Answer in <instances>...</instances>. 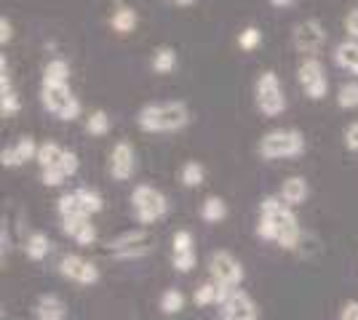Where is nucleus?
Masks as SVG:
<instances>
[{
    "mask_svg": "<svg viewBox=\"0 0 358 320\" xmlns=\"http://www.w3.org/2000/svg\"><path fill=\"white\" fill-rule=\"evenodd\" d=\"M257 238L265 243L281 245L284 251H297L302 243V227L292 206H286L281 195H268L259 203Z\"/></svg>",
    "mask_w": 358,
    "mask_h": 320,
    "instance_id": "obj_1",
    "label": "nucleus"
},
{
    "mask_svg": "<svg viewBox=\"0 0 358 320\" xmlns=\"http://www.w3.org/2000/svg\"><path fill=\"white\" fill-rule=\"evenodd\" d=\"M190 123V109L185 102H152L136 112V125L148 134H171Z\"/></svg>",
    "mask_w": 358,
    "mask_h": 320,
    "instance_id": "obj_2",
    "label": "nucleus"
},
{
    "mask_svg": "<svg viewBox=\"0 0 358 320\" xmlns=\"http://www.w3.org/2000/svg\"><path fill=\"white\" fill-rule=\"evenodd\" d=\"M305 153V137L297 128H275L259 139V155L262 160H286Z\"/></svg>",
    "mask_w": 358,
    "mask_h": 320,
    "instance_id": "obj_3",
    "label": "nucleus"
},
{
    "mask_svg": "<svg viewBox=\"0 0 358 320\" xmlns=\"http://www.w3.org/2000/svg\"><path fill=\"white\" fill-rule=\"evenodd\" d=\"M131 208H134L136 222L142 227H150L155 222H161L166 213H169V200L166 195L152 187V184H136L134 192H131Z\"/></svg>",
    "mask_w": 358,
    "mask_h": 320,
    "instance_id": "obj_4",
    "label": "nucleus"
},
{
    "mask_svg": "<svg viewBox=\"0 0 358 320\" xmlns=\"http://www.w3.org/2000/svg\"><path fill=\"white\" fill-rule=\"evenodd\" d=\"M152 248H155V238H152V232H150L148 227H139V229H129V232L118 235L115 241H110L107 254L118 261H131V259H142V257H148Z\"/></svg>",
    "mask_w": 358,
    "mask_h": 320,
    "instance_id": "obj_5",
    "label": "nucleus"
},
{
    "mask_svg": "<svg viewBox=\"0 0 358 320\" xmlns=\"http://www.w3.org/2000/svg\"><path fill=\"white\" fill-rule=\"evenodd\" d=\"M254 99H257V109L265 118H275L286 109V96L281 89V80L273 70L259 73L257 83H254Z\"/></svg>",
    "mask_w": 358,
    "mask_h": 320,
    "instance_id": "obj_6",
    "label": "nucleus"
},
{
    "mask_svg": "<svg viewBox=\"0 0 358 320\" xmlns=\"http://www.w3.org/2000/svg\"><path fill=\"white\" fill-rule=\"evenodd\" d=\"M41 102L59 121L73 123L80 118V99L70 91V86H41Z\"/></svg>",
    "mask_w": 358,
    "mask_h": 320,
    "instance_id": "obj_7",
    "label": "nucleus"
},
{
    "mask_svg": "<svg viewBox=\"0 0 358 320\" xmlns=\"http://www.w3.org/2000/svg\"><path fill=\"white\" fill-rule=\"evenodd\" d=\"M59 275L70 283H78V286H96L99 283V267L94 261L83 259L80 254H64L59 259Z\"/></svg>",
    "mask_w": 358,
    "mask_h": 320,
    "instance_id": "obj_8",
    "label": "nucleus"
},
{
    "mask_svg": "<svg viewBox=\"0 0 358 320\" xmlns=\"http://www.w3.org/2000/svg\"><path fill=\"white\" fill-rule=\"evenodd\" d=\"M209 275L220 286H233L238 289L243 283V264H241L230 251H214L209 257Z\"/></svg>",
    "mask_w": 358,
    "mask_h": 320,
    "instance_id": "obj_9",
    "label": "nucleus"
},
{
    "mask_svg": "<svg viewBox=\"0 0 358 320\" xmlns=\"http://www.w3.org/2000/svg\"><path fill=\"white\" fill-rule=\"evenodd\" d=\"M297 77H299V86L305 89V96L308 99H324L329 91V80H327V73H324V64L321 59H315V56H308V59H302V64L297 67Z\"/></svg>",
    "mask_w": 358,
    "mask_h": 320,
    "instance_id": "obj_10",
    "label": "nucleus"
},
{
    "mask_svg": "<svg viewBox=\"0 0 358 320\" xmlns=\"http://www.w3.org/2000/svg\"><path fill=\"white\" fill-rule=\"evenodd\" d=\"M327 40V30L318 19H305L292 30V43L299 54H318Z\"/></svg>",
    "mask_w": 358,
    "mask_h": 320,
    "instance_id": "obj_11",
    "label": "nucleus"
},
{
    "mask_svg": "<svg viewBox=\"0 0 358 320\" xmlns=\"http://www.w3.org/2000/svg\"><path fill=\"white\" fill-rule=\"evenodd\" d=\"M220 320H259V307L252 299V294L236 289L233 296L220 307Z\"/></svg>",
    "mask_w": 358,
    "mask_h": 320,
    "instance_id": "obj_12",
    "label": "nucleus"
},
{
    "mask_svg": "<svg viewBox=\"0 0 358 320\" xmlns=\"http://www.w3.org/2000/svg\"><path fill=\"white\" fill-rule=\"evenodd\" d=\"M134 171H136L134 147L126 139H120L118 144L113 147V153H110V176L115 182H129L134 176Z\"/></svg>",
    "mask_w": 358,
    "mask_h": 320,
    "instance_id": "obj_13",
    "label": "nucleus"
},
{
    "mask_svg": "<svg viewBox=\"0 0 358 320\" xmlns=\"http://www.w3.org/2000/svg\"><path fill=\"white\" fill-rule=\"evenodd\" d=\"M62 229L64 235H70L75 243L89 248L96 241V227L91 224V216H83V219H62Z\"/></svg>",
    "mask_w": 358,
    "mask_h": 320,
    "instance_id": "obj_14",
    "label": "nucleus"
},
{
    "mask_svg": "<svg viewBox=\"0 0 358 320\" xmlns=\"http://www.w3.org/2000/svg\"><path fill=\"white\" fill-rule=\"evenodd\" d=\"M281 200H284L286 206H302L305 200H308V195H310V187H308V179L305 176H289V179H284V184H281Z\"/></svg>",
    "mask_w": 358,
    "mask_h": 320,
    "instance_id": "obj_15",
    "label": "nucleus"
},
{
    "mask_svg": "<svg viewBox=\"0 0 358 320\" xmlns=\"http://www.w3.org/2000/svg\"><path fill=\"white\" fill-rule=\"evenodd\" d=\"M35 320H67V305L57 294H43L35 305Z\"/></svg>",
    "mask_w": 358,
    "mask_h": 320,
    "instance_id": "obj_16",
    "label": "nucleus"
},
{
    "mask_svg": "<svg viewBox=\"0 0 358 320\" xmlns=\"http://www.w3.org/2000/svg\"><path fill=\"white\" fill-rule=\"evenodd\" d=\"M43 86H70V64L64 59H51L43 70Z\"/></svg>",
    "mask_w": 358,
    "mask_h": 320,
    "instance_id": "obj_17",
    "label": "nucleus"
},
{
    "mask_svg": "<svg viewBox=\"0 0 358 320\" xmlns=\"http://www.w3.org/2000/svg\"><path fill=\"white\" fill-rule=\"evenodd\" d=\"M24 254L30 261H43L48 254H51V241L45 232H32L24 243Z\"/></svg>",
    "mask_w": 358,
    "mask_h": 320,
    "instance_id": "obj_18",
    "label": "nucleus"
},
{
    "mask_svg": "<svg viewBox=\"0 0 358 320\" xmlns=\"http://www.w3.org/2000/svg\"><path fill=\"white\" fill-rule=\"evenodd\" d=\"M224 216H227V203L217 195H209V198L201 203V219L206 224H220Z\"/></svg>",
    "mask_w": 358,
    "mask_h": 320,
    "instance_id": "obj_19",
    "label": "nucleus"
},
{
    "mask_svg": "<svg viewBox=\"0 0 358 320\" xmlns=\"http://www.w3.org/2000/svg\"><path fill=\"white\" fill-rule=\"evenodd\" d=\"M334 61L343 67V70H350L358 75V43L356 40H345L334 48Z\"/></svg>",
    "mask_w": 358,
    "mask_h": 320,
    "instance_id": "obj_20",
    "label": "nucleus"
},
{
    "mask_svg": "<svg viewBox=\"0 0 358 320\" xmlns=\"http://www.w3.org/2000/svg\"><path fill=\"white\" fill-rule=\"evenodd\" d=\"M174 67H177V51L171 46H158L152 51V70H155L158 75L174 73Z\"/></svg>",
    "mask_w": 358,
    "mask_h": 320,
    "instance_id": "obj_21",
    "label": "nucleus"
},
{
    "mask_svg": "<svg viewBox=\"0 0 358 320\" xmlns=\"http://www.w3.org/2000/svg\"><path fill=\"white\" fill-rule=\"evenodd\" d=\"M136 22H139V16H136L134 8H129V6H120L118 11L113 14V19H110V27L118 32V35H129V32H134Z\"/></svg>",
    "mask_w": 358,
    "mask_h": 320,
    "instance_id": "obj_22",
    "label": "nucleus"
},
{
    "mask_svg": "<svg viewBox=\"0 0 358 320\" xmlns=\"http://www.w3.org/2000/svg\"><path fill=\"white\" fill-rule=\"evenodd\" d=\"M62 155H64V147L62 144H57V142H43L41 147H38V166H41V171H45V168H54L62 163Z\"/></svg>",
    "mask_w": 358,
    "mask_h": 320,
    "instance_id": "obj_23",
    "label": "nucleus"
},
{
    "mask_svg": "<svg viewBox=\"0 0 358 320\" xmlns=\"http://www.w3.org/2000/svg\"><path fill=\"white\" fill-rule=\"evenodd\" d=\"M57 211H59L62 219H83V216H89L75 192H64V195L57 200Z\"/></svg>",
    "mask_w": 358,
    "mask_h": 320,
    "instance_id": "obj_24",
    "label": "nucleus"
},
{
    "mask_svg": "<svg viewBox=\"0 0 358 320\" xmlns=\"http://www.w3.org/2000/svg\"><path fill=\"white\" fill-rule=\"evenodd\" d=\"M185 294L179 289H166L164 294H161V302H158V307H161V312L164 315H179L182 310H185Z\"/></svg>",
    "mask_w": 358,
    "mask_h": 320,
    "instance_id": "obj_25",
    "label": "nucleus"
},
{
    "mask_svg": "<svg viewBox=\"0 0 358 320\" xmlns=\"http://www.w3.org/2000/svg\"><path fill=\"white\" fill-rule=\"evenodd\" d=\"M179 179H182V184H185L187 190H195V187L203 184L206 171H203V166H201L198 160H187V163L182 166V171H179Z\"/></svg>",
    "mask_w": 358,
    "mask_h": 320,
    "instance_id": "obj_26",
    "label": "nucleus"
},
{
    "mask_svg": "<svg viewBox=\"0 0 358 320\" xmlns=\"http://www.w3.org/2000/svg\"><path fill=\"white\" fill-rule=\"evenodd\" d=\"M75 195H78L80 206L86 208L89 216H94V213H99L102 208H105V198H102L96 190H91V187H78V190H75Z\"/></svg>",
    "mask_w": 358,
    "mask_h": 320,
    "instance_id": "obj_27",
    "label": "nucleus"
},
{
    "mask_svg": "<svg viewBox=\"0 0 358 320\" xmlns=\"http://www.w3.org/2000/svg\"><path fill=\"white\" fill-rule=\"evenodd\" d=\"M193 302L198 307H211L220 302V283H214V280H206V283H201L193 294Z\"/></svg>",
    "mask_w": 358,
    "mask_h": 320,
    "instance_id": "obj_28",
    "label": "nucleus"
},
{
    "mask_svg": "<svg viewBox=\"0 0 358 320\" xmlns=\"http://www.w3.org/2000/svg\"><path fill=\"white\" fill-rule=\"evenodd\" d=\"M107 131H110V115L105 109H94L86 118V134L89 137H105Z\"/></svg>",
    "mask_w": 358,
    "mask_h": 320,
    "instance_id": "obj_29",
    "label": "nucleus"
},
{
    "mask_svg": "<svg viewBox=\"0 0 358 320\" xmlns=\"http://www.w3.org/2000/svg\"><path fill=\"white\" fill-rule=\"evenodd\" d=\"M337 107L340 109H356L358 107V80H348L337 91Z\"/></svg>",
    "mask_w": 358,
    "mask_h": 320,
    "instance_id": "obj_30",
    "label": "nucleus"
},
{
    "mask_svg": "<svg viewBox=\"0 0 358 320\" xmlns=\"http://www.w3.org/2000/svg\"><path fill=\"white\" fill-rule=\"evenodd\" d=\"M190 251H195L193 232H190V229H177L174 238H171V257H177V254H190Z\"/></svg>",
    "mask_w": 358,
    "mask_h": 320,
    "instance_id": "obj_31",
    "label": "nucleus"
},
{
    "mask_svg": "<svg viewBox=\"0 0 358 320\" xmlns=\"http://www.w3.org/2000/svg\"><path fill=\"white\" fill-rule=\"evenodd\" d=\"M38 147H41V144H35V139L32 137H22L14 144V150H16V155H19V160H22V163L35 160V158H38Z\"/></svg>",
    "mask_w": 358,
    "mask_h": 320,
    "instance_id": "obj_32",
    "label": "nucleus"
},
{
    "mask_svg": "<svg viewBox=\"0 0 358 320\" xmlns=\"http://www.w3.org/2000/svg\"><path fill=\"white\" fill-rule=\"evenodd\" d=\"M19 109H22V99H19V93H16V91L3 93V96H0V115H3V118L16 115Z\"/></svg>",
    "mask_w": 358,
    "mask_h": 320,
    "instance_id": "obj_33",
    "label": "nucleus"
},
{
    "mask_svg": "<svg viewBox=\"0 0 358 320\" xmlns=\"http://www.w3.org/2000/svg\"><path fill=\"white\" fill-rule=\"evenodd\" d=\"M262 43V32L257 30V27H246V30L238 35V46L243 51H254V48Z\"/></svg>",
    "mask_w": 358,
    "mask_h": 320,
    "instance_id": "obj_34",
    "label": "nucleus"
},
{
    "mask_svg": "<svg viewBox=\"0 0 358 320\" xmlns=\"http://www.w3.org/2000/svg\"><path fill=\"white\" fill-rule=\"evenodd\" d=\"M171 264H174V270L182 275L193 273L195 264H198V257H195V251H190V254H177V257H171Z\"/></svg>",
    "mask_w": 358,
    "mask_h": 320,
    "instance_id": "obj_35",
    "label": "nucleus"
},
{
    "mask_svg": "<svg viewBox=\"0 0 358 320\" xmlns=\"http://www.w3.org/2000/svg\"><path fill=\"white\" fill-rule=\"evenodd\" d=\"M64 179H67V174L62 171V166H54V168H45V171H41V182H43L45 187H62V184H64Z\"/></svg>",
    "mask_w": 358,
    "mask_h": 320,
    "instance_id": "obj_36",
    "label": "nucleus"
},
{
    "mask_svg": "<svg viewBox=\"0 0 358 320\" xmlns=\"http://www.w3.org/2000/svg\"><path fill=\"white\" fill-rule=\"evenodd\" d=\"M59 166H62V171L67 174V179H70V176H75V174H78V168H80V160H78V155H75L73 150H64Z\"/></svg>",
    "mask_w": 358,
    "mask_h": 320,
    "instance_id": "obj_37",
    "label": "nucleus"
},
{
    "mask_svg": "<svg viewBox=\"0 0 358 320\" xmlns=\"http://www.w3.org/2000/svg\"><path fill=\"white\" fill-rule=\"evenodd\" d=\"M345 147L350 153H358V121H353L345 128Z\"/></svg>",
    "mask_w": 358,
    "mask_h": 320,
    "instance_id": "obj_38",
    "label": "nucleus"
},
{
    "mask_svg": "<svg viewBox=\"0 0 358 320\" xmlns=\"http://www.w3.org/2000/svg\"><path fill=\"white\" fill-rule=\"evenodd\" d=\"M0 163H3V168H19L22 166V160H19V155H16L14 147H6V150L0 153Z\"/></svg>",
    "mask_w": 358,
    "mask_h": 320,
    "instance_id": "obj_39",
    "label": "nucleus"
},
{
    "mask_svg": "<svg viewBox=\"0 0 358 320\" xmlns=\"http://www.w3.org/2000/svg\"><path fill=\"white\" fill-rule=\"evenodd\" d=\"M11 38H14V24H11V19L0 16V43L6 46V43H8Z\"/></svg>",
    "mask_w": 358,
    "mask_h": 320,
    "instance_id": "obj_40",
    "label": "nucleus"
},
{
    "mask_svg": "<svg viewBox=\"0 0 358 320\" xmlns=\"http://www.w3.org/2000/svg\"><path fill=\"white\" fill-rule=\"evenodd\" d=\"M340 320H358V299L345 302L343 310H340Z\"/></svg>",
    "mask_w": 358,
    "mask_h": 320,
    "instance_id": "obj_41",
    "label": "nucleus"
},
{
    "mask_svg": "<svg viewBox=\"0 0 358 320\" xmlns=\"http://www.w3.org/2000/svg\"><path fill=\"white\" fill-rule=\"evenodd\" d=\"M345 30H348V35H350V38H356V40H358V8L348 14V19H345Z\"/></svg>",
    "mask_w": 358,
    "mask_h": 320,
    "instance_id": "obj_42",
    "label": "nucleus"
},
{
    "mask_svg": "<svg viewBox=\"0 0 358 320\" xmlns=\"http://www.w3.org/2000/svg\"><path fill=\"white\" fill-rule=\"evenodd\" d=\"M270 3H273L275 8H289V6L294 3V0H270Z\"/></svg>",
    "mask_w": 358,
    "mask_h": 320,
    "instance_id": "obj_43",
    "label": "nucleus"
},
{
    "mask_svg": "<svg viewBox=\"0 0 358 320\" xmlns=\"http://www.w3.org/2000/svg\"><path fill=\"white\" fill-rule=\"evenodd\" d=\"M171 3H177V6H190L193 0H171Z\"/></svg>",
    "mask_w": 358,
    "mask_h": 320,
    "instance_id": "obj_44",
    "label": "nucleus"
}]
</instances>
